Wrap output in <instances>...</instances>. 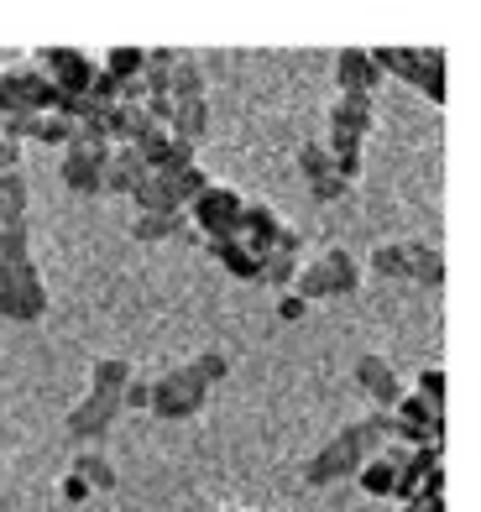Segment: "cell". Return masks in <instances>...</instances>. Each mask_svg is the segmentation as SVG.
<instances>
[{
    "label": "cell",
    "instance_id": "6da1fadb",
    "mask_svg": "<svg viewBox=\"0 0 481 512\" xmlns=\"http://www.w3.org/2000/svg\"><path fill=\"white\" fill-rule=\"evenodd\" d=\"M225 377H231V356H225V351H199L189 361H173V366H163L152 377L147 413L168 418V424H173V418H194Z\"/></svg>",
    "mask_w": 481,
    "mask_h": 512
},
{
    "label": "cell",
    "instance_id": "7a4b0ae2",
    "mask_svg": "<svg viewBox=\"0 0 481 512\" xmlns=\"http://www.w3.org/2000/svg\"><path fill=\"white\" fill-rule=\"evenodd\" d=\"M387 439H393V418H387V413L356 418V424H346L335 439H325V445L304 460V486H340V481H351L361 465L387 445Z\"/></svg>",
    "mask_w": 481,
    "mask_h": 512
},
{
    "label": "cell",
    "instance_id": "3957f363",
    "mask_svg": "<svg viewBox=\"0 0 481 512\" xmlns=\"http://www.w3.org/2000/svg\"><path fill=\"white\" fill-rule=\"evenodd\" d=\"M361 288V267L356 256L346 246H325L314 256V262H299V272H293V288L304 304H319V298H351Z\"/></svg>",
    "mask_w": 481,
    "mask_h": 512
},
{
    "label": "cell",
    "instance_id": "277c9868",
    "mask_svg": "<svg viewBox=\"0 0 481 512\" xmlns=\"http://www.w3.org/2000/svg\"><path fill=\"white\" fill-rule=\"evenodd\" d=\"M372 272L398 277V283L440 288L445 283V251L434 241H387V246H372Z\"/></svg>",
    "mask_w": 481,
    "mask_h": 512
},
{
    "label": "cell",
    "instance_id": "5b68a950",
    "mask_svg": "<svg viewBox=\"0 0 481 512\" xmlns=\"http://www.w3.org/2000/svg\"><path fill=\"white\" fill-rule=\"evenodd\" d=\"M372 63H377L382 79L398 74L403 84L424 89L429 105H445V95H450V84H445V53L440 48H372Z\"/></svg>",
    "mask_w": 481,
    "mask_h": 512
},
{
    "label": "cell",
    "instance_id": "8992f818",
    "mask_svg": "<svg viewBox=\"0 0 481 512\" xmlns=\"http://www.w3.org/2000/svg\"><path fill=\"white\" fill-rule=\"evenodd\" d=\"M42 314H48V283H42V272H37V256L0 262V319L37 324Z\"/></svg>",
    "mask_w": 481,
    "mask_h": 512
},
{
    "label": "cell",
    "instance_id": "52a82bcc",
    "mask_svg": "<svg viewBox=\"0 0 481 512\" xmlns=\"http://www.w3.org/2000/svg\"><path fill=\"white\" fill-rule=\"evenodd\" d=\"M110 147L105 136H95V131H74V142L63 147V168H58V178L68 183V194H84V199H100L105 194V162H110Z\"/></svg>",
    "mask_w": 481,
    "mask_h": 512
},
{
    "label": "cell",
    "instance_id": "ba28073f",
    "mask_svg": "<svg viewBox=\"0 0 481 512\" xmlns=\"http://www.w3.org/2000/svg\"><path fill=\"white\" fill-rule=\"evenodd\" d=\"M241 215H246V194L231 189V183H210L189 209H183V220H194V236L204 241H225L241 230Z\"/></svg>",
    "mask_w": 481,
    "mask_h": 512
},
{
    "label": "cell",
    "instance_id": "9c48e42d",
    "mask_svg": "<svg viewBox=\"0 0 481 512\" xmlns=\"http://www.w3.org/2000/svg\"><path fill=\"white\" fill-rule=\"evenodd\" d=\"M116 418H121V387H89L84 398L68 408L63 424L84 450H95V439H105L110 429H116Z\"/></svg>",
    "mask_w": 481,
    "mask_h": 512
},
{
    "label": "cell",
    "instance_id": "30bf717a",
    "mask_svg": "<svg viewBox=\"0 0 481 512\" xmlns=\"http://www.w3.org/2000/svg\"><path fill=\"white\" fill-rule=\"evenodd\" d=\"M37 74L48 79L63 100H84L100 68H95V58L79 53V48H42L37 53Z\"/></svg>",
    "mask_w": 481,
    "mask_h": 512
},
{
    "label": "cell",
    "instance_id": "8fae6325",
    "mask_svg": "<svg viewBox=\"0 0 481 512\" xmlns=\"http://www.w3.org/2000/svg\"><path fill=\"white\" fill-rule=\"evenodd\" d=\"M299 173H304L309 194H314L319 204H335V199H346V194H351V183H340V178H335V162H330L325 142H304V147H299Z\"/></svg>",
    "mask_w": 481,
    "mask_h": 512
},
{
    "label": "cell",
    "instance_id": "7c38bea8",
    "mask_svg": "<svg viewBox=\"0 0 481 512\" xmlns=\"http://www.w3.org/2000/svg\"><path fill=\"white\" fill-rule=\"evenodd\" d=\"M356 387L366 392V398L377 403V413H387L398 398H403V382H398V371H393V361H382L377 351H366V356H356Z\"/></svg>",
    "mask_w": 481,
    "mask_h": 512
},
{
    "label": "cell",
    "instance_id": "4fadbf2b",
    "mask_svg": "<svg viewBox=\"0 0 481 512\" xmlns=\"http://www.w3.org/2000/svg\"><path fill=\"white\" fill-rule=\"evenodd\" d=\"M335 89L340 95H361V100H377V89H382V74H377V63L366 48H346L335 58Z\"/></svg>",
    "mask_w": 481,
    "mask_h": 512
},
{
    "label": "cell",
    "instance_id": "5bb4252c",
    "mask_svg": "<svg viewBox=\"0 0 481 512\" xmlns=\"http://www.w3.org/2000/svg\"><path fill=\"white\" fill-rule=\"evenodd\" d=\"M377 126V105L361 95H340L330 105V136H346V142H366Z\"/></svg>",
    "mask_w": 481,
    "mask_h": 512
},
{
    "label": "cell",
    "instance_id": "9a60e30c",
    "mask_svg": "<svg viewBox=\"0 0 481 512\" xmlns=\"http://www.w3.org/2000/svg\"><path fill=\"white\" fill-rule=\"evenodd\" d=\"M204 251L215 256V262L231 272V277H241V283H262V256L251 251L241 236H225V241H204Z\"/></svg>",
    "mask_w": 481,
    "mask_h": 512
},
{
    "label": "cell",
    "instance_id": "2e32d148",
    "mask_svg": "<svg viewBox=\"0 0 481 512\" xmlns=\"http://www.w3.org/2000/svg\"><path fill=\"white\" fill-rule=\"evenodd\" d=\"M142 178H147V162L136 157L131 147H116V152H110V162H105V194H126V199H131Z\"/></svg>",
    "mask_w": 481,
    "mask_h": 512
},
{
    "label": "cell",
    "instance_id": "e0dca14e",
    "mask_svg": "<svg viewBox=\"0 0 481 512\" xmlns=\"http://www.w3.org/2000/svg\"><path fill=\"white\" fill-rule=\"evenodd\" d=\"M356 481H361V492L366 497H398V465H393V445H382L372 460L356 471Z\"/></svg>",
    "mask_w": 481,
    "mask_h": 512
},
{
    "label": "cell",
    "instance_id": "ac0fdd59",
    "mask_svg": "<svg viewBox=\"0 0 481 512\" xmlns=\"http://www.w3.org/2000/svg\"><path fill=\"white\" fill-rule=\"evenodd\" d=\"M74 121L68 115H58V110H48V115H27V126H21V142H53V147H68L74 142Z\"/></svg>",
    "mask_w": 481,
    "mask_h": 512
},
{
    "label": "cell",
    "instance_id": "d6986e66",
    "mask_svg": "<svg viewBox=\"0 0 481 512\" xmlns=\"http://www.w3.org/2000/svg\"><path fill=\"white\" fill-rule=\"evenodd\" d=\"M131 236L152 246V241H173V236L194 241V230H189V220H183V215H136L131 220Z\"/></svg>",
    "mask_w": 481,
    "mask_h": 512
},
{
    "label": "cell",
    "instance_id": "ffe728a7",
    "mask_svg": "<svg viewBox=\"0 0 481 512\" xmlns=\"http://www.w3.org/2000/svg\"><path fill=\"white\" fill-rule=\"evenodd\" d=\"M6 225H27V178L21 173H0V230Z\"/></svg>",
    "mask_w": 481,
    "mask_h": 512
},
{
    "label": "cell",
    "instance_id": "44dd1931",
    "mask_svg": "<svg viewBox=\"0 0 481 512\" xmlns=\"http://www.w3.org/2000/svg\"><path fill=\"white\" fill-rule=\"evenodd\" d=\"M68 476H79L89 492H110V486H116V465H110L100 450H79V455H74V471H68Z\"/></svg>",
    "mask_w": 481,
    "mask_h": 512
},
{
    "label": "cell",
    "instance_id": "7402d4cb",
    "mask_svg": "<svg viewBox=\"0 0 481 512\" xmlns=\"http://www.w3.org/2000/svg\"><path fill=\"white\" fill-rule=\"evenodd\" d=\"M95 68H100V74H110L116 84H131V79H142L147 53H142V48H110V53H105Z\"/></svg>",
    "mask_w": 481,
    "mask_h": 512
},
{
    "label": "cell",
    "instance_id": "603a6c76",
    "mask_svg": "<svg viewBox=\"0 0 481 512\" xmlns=\"http://www.w3.org/2000/svg\"><path fill=\"white\" fill-rule=\"evenodd\" d=\"M126 382H131V361H121V356H95L89 361V387H121L126 392Z\"/></svg>",
    "mask_w": 481,
    "mask_h": 512
},
{
    "label": "cell",
    "instance_id": "cb8c5ba5",
    "mask_svg": "<svg viewBox=\"0 0 481 512\" xmlns=\"http://www.w3.org/2000/svg\"><path fill=\"white\" fill-rule=\"evenodd\" d=\"M21 256H32V230L27 225H6L0 230V262H21Z\"/></svg>",
    "mask_w": 481,
    "mask_h": 512
},
{
    "label": "cell",
    "instance_id": "d4e9b609",
    "mask_svg": "<svg viewBox=\"0 0 481 512\" xmlns=\"http://www.w3.org/2000/svg\"><path fill=\"white\" fill-rule=\"evenodd\" d=\"M414 392H419L424 403H440V408H445V366H419Z\"/></svg>",
    "mask_w": 481,
    "mask_h": 512
},
{
    "label": "cell",
    "instance_id": "484cf974",
    "mask_svg": "<svg viewBox=\"0 0 481 512\" xmlns=\"http://www.w3.org/2000/svg\"><path fill=\"white\" fill-rule=\"evenodd\" d=\"M152 403V377H131L121 392V408H147Z\"/></svg>",
    "mask_w": 481,
    "mask_h": 512
},
{
    "label": "cell",
    "instance_id": "4316f807",
    "mask_svg": "<svg viewBox=\"0 0 481 512\" xmlns=\"http://www.w3.org/2000/svg\"><path fill=\"white\" fill-rule=\"evenodd\" d=\"M403 512H445V497L419 492V497H408V502H403Z\"/></svg>",
    "mask_w": 481,
    "mask_h": 512
},
{
    "label": "cell",
    "instance_id": "83f0119b",
    "mask_svg": "<svg viewBox=\"0 0 481 512\" xmlns=\"http://www.w3.org/2000/svg\"><path fill=\"white\" fill-rule=\"evenodd\" d=\"M278 314H283V319H304V314H309V304H304L299 293H283V298H278Z\"/></svg>",
    "mask_w": 481,
    "mask_h": 512
},
{
    "label": "cell",
    "instance_id": "f1b7e54d",
    "mask_svg": "<svg viewBox=\"0 0 481 512\" xmlns=\"http://www.w3.org/2000/svg\"><path fill=\"white\" fill-rule=\"evenodd\" d=\"M89 497V486L79 476H63V502H84Z\"/></svg>",
    "mask_w": 481,
    "mask_h": 512
},
{
    "label": "cell",
    "instance_id": "f546056e",
    "mask_svg": "<svg viewBox=\"0 0 481 512\" xmlns=\"http://www.w3.org/2000/svg\"><path fill=\"white\" fill-rule=\"evenodd\" d=\"M0 413H6V392H0Z\"/></svg>",
    "mask_w": 481,
    "mask_h": 512
},
{
    "label": "cell",
    "instance_id": "4dcf8cb0",
    "mask_svg": "<svg viewBox=\"0 0 481 512\" xmlns=\"http://www.w3.org/2000/svg\"><path fill=\"white\" fill-rule=\"evenodd\" d=\"M220 512H241V507H220Z\"/></svg>",
    "mask_w": 481,
    "mask_h": 512
}]
</instances>
